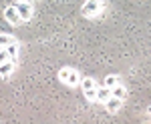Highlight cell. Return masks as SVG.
<instances>
[{
    "label": "cell",
    "instance_id": "14",
    "mask_svg": "<svg viewBox=\"0 0 151 124\" xmlns=\"http://www.w3.org/2000/svg\"><path fill=\"white\" fill-rule=\"evenodd\" d=\"M10 58H8V52H6V48H0V64H4V62H8Z\"/></svg>",
    "mask_w": 151,
    "mask_h": 124
},
{
    "label": "cell",
    "instance_id": "10",
    "mask_svg": "<svg viewBox=\"0 0 151 124\" xmlns=\"http://www.w3.org/2000/svg\"><path fill=\"white\" fill-rule=\"evenodd\" d=\"M117 84H119V76H113V74L105 76V80H103V86H107V88H113V86H117Z\"/></svg>",
    "mask_w": 151,
    "mask_h": 124
},
{
    "label": "cell",
    "instance_id": "4",
    "mask_svg": "<svg viewBox=\"0 0 151 124\" xmlns=\"http://www.w3.org/2000/svg\"><path fill=\"white\" fill-rule=\"evenodd\" d=\"M105 104V108H107V112H119V110H121V106H123V100H119V98H113V96H111V98H109V100L107 102H103Z\"/></svg>",
    "mask_w": 151,
    "mask_h": 124
},
{
    "label": "cell",
    "instance_id": "11",
    "mask_svg": "<svg viewBox=\"0 0 151 124\" xmlns=\"http://www.w3.org/2000/svg\"><path fill=\"white\" fill-rule=\"evenodd\" d=\"M12 42H16L14 36H10V34H0V48H6V46H10Z\"/></svg>",
    "mask_w": 151,
    "mask_h": 124
},
{
    "label": "cell",
    "instance_id": "7",
    "mask_svg": "<svg viewBox=\"0 0 151 124\" xmlns=\"http://www.w3.org/2000/svg\"><path fill=\"white\" fill-rule=\"evenodd\" d=\"M109 98H111V88L99 86V88H97V102H107Z\"/></svg>",
    "mask_w": 151,
    "mask_h": 124
},
{
    "label": "cell",
    "instance_id": "5",
    "mask_svg": "<svg viewBox=\"0 0 151 124\" xmlns=\"http://www.w3.org/2000/svg\"><path fill=\"white\" fill-rule=\"evenodd\" d=\"M16 66V60H8V62H4V64H0V76L2 78H8L12 74V70Z\"/></svg>",
    "mask_w": 151,
    "mask_h": 124
},
{
    "label": "cell",
    "instance_id": "9",
    "mask_svg": "<svg viewBox=\"0 0 151 124\" xmlns=\"http://www.w3.org/2000/svg\"><path fill=\"white\" fill-rule=\"evenodd\" d=\"M81 88H83V90L97 88V82H95V78H91V76H87V78H81Z\"/></svg>",
    "mask_w": 151,
    "mask_h": 124
},
{
    "label": "cell",
    "instance_id": "8",
    "mask_svg": "<svg viewBox=\"0 0 151 124\" xmlns=\"http://www.w3.org/2000/svg\"><path fill=\"white\" fill-rule=\"evenodd\" d=\"M65 84H67V86H79V84H81L79 72H77V70H70L69 76H67V80H65Z\"/></svg>",
    "mask_w": 151,
    "mask_h": 124
},
{
    "label": "cell",
    "instance_id": "6",
    "mask_svg": "<svg viewBox=\"0 0 151 124\" xmlns=\"http://www.w3.org/2000/svg\"><path fill=\"white\" fill-rule=\"evenodd\" d=\"M111 96H113V98H119V100H123V98L127 96V88L119 82L117 86H113V88H111Z\"/></svg>",
    "mask_w": 151,
    "mask_h": 124
},
{
    "label": "cell",
    "instance_id": "15",
    "mask_svg": "<svg viewBox=\"0 0 151 124\" xmlns=\"http://www.w3.org/2000/svg\"><path fill=\"white\" fill-rule=\"evenodd\" d=\"M16 2H28V0H16Z\"/></svg>",
    "mask_w": 151,
    "mask_h": 124
},
{
    "label": "cell",
    "instance_id": "3",
    "mask_svg": "<svg viewBox=\"0 0 151 124\" xmlns=\"http://www.w3.org/2000/svg\"><path fill=\"white\" fill-rule=\"evenodd\" d=\"M4 18H6V22H10L12 26H18V24L22 22L20 16H18L16 6H6V8H4Z\"/></svg>",
    "mask_w": 151,
    "mask_h": 124
},
{
    "label": "cell",
    "instance_id": "2",
    "mask_svg": "<svg viewBox=\"0 0 151 124\" xmlns=\"http://www.w3.org/2000/svg\"><path fill=\"white\" fill-rule=\"evenodd\" d=\"M16 6V10H18V16H20V20H30L32 18V6L28 4V2H16L14 4Z\"/></svg>",
    "mask_w": 151,
    "mask_h": 124
},
{
    "label": "cell",
    "instance_id": "13",
    "mask_svg": "<svg viewBox=\"0 0 151 124\" xmlns=\"http://www.w3.org/2000/svg\"><path fill=\"white\" fill-rule=\"evenodd\" d=\"M85 92V98L89 102H95L97 100V88H89V90H83Z\"/></svg>",
    "mask_w": 151,
    "mask_h": 124
},
{
    "label": "cell",
    "instance_id": "12",
    "mask_svg": "<svg viewBox=\"0 0 151 124\" xmlns=\"http://www.w3.org/2000/svg\"><path fill=\"white\" fill-rule=\"evenodd\" d=\"M6 52H8V58L10 60H16V56H18V44L12 42L10 46H6Z\"/></svg>",
    "mask_w": 151,
    "mask_h": 124
},
{
    "label": "cell",
    "instance_id": "1",
    "mask_svg": "<svg viewBox=\"0 0 151 124\" xmlns=\"http://www.w3.org/2000/svg\"><path fill=\"white\" fill-rule=\"evenodd\" d=\"M101 8H103L101 0H87V2L83 4V16L93 18V16H97V14L101 12Z\"/></svg>",
    "mask_w": 151,
    "mask_h": 124
}]
</instances>
